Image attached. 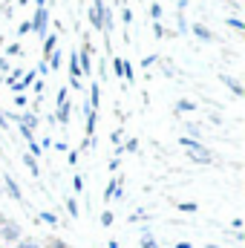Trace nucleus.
Listing matches in <instances>:
<instances>
[{
	"label": "nucleus",
	"mask_w": 245,
	"mask_h": 248,
	"mask_svg": "<svg viewBox=\"0 0 245 248\" xmlns=\"http://www.w3.org/2000/svg\"><path fill=\"white\" fill-rule=\"evenodd\" d=\"M66 208H69L72 217H78V202H75V199H66Z\"/></svg>",
	"instance_id": "obj_18"
},
{
	"label": "nucleus",
	"mask_w": 245,
	"mask_h": 248,
	"mask_svg": "<svg viewBox=\"0 0 245 248\" xmlns=\"http://www.w3.org/2000/svg\"><path fill=\"white\" fill-rule=\"evenodd\" d=\"M15 248H41V246H38L35 240H20V243H17Z\"/></svg>",
	"instance_id": "obj_17"
},
{
	"label": "nucleus",
	"mask_w": 245,
	"mask_h": 248,
	"mask_svg": "<svg viewBox=\"0 0 245 248\" xmlns=\"http://www.w3.org/2000/svg\"><path fill=\"white\" fill-rule=\"evenodd\" d=\"M3 182H6V193H9L12 199H20V187H17V182H15V179H12L9 173L3 176Z\"/></svg>",
	"instance_id": "obj_5"
},
{
	"label": "nucleus",
	"mask_w": 245,
	"mask_h": 248,
	"mask_svg": "<svg viewBox=\"0 0 245 248\" xmlns=\"http://www.w3.org/2000/svg\"><path fill=\"white\" fill-rule=\"evenodd\" d=\"M58 119H61V124L69 122V101H66V98L58 101Z\"/></svg>",
	"instance_id": "obj_8"
},
{
	"label": "nucleus",
	"mask_w": 245,
	"mask_h": 248,
	"mask_svg": "<svg viewBox=\"0 0 245 248\" xmlns=\"http://www.w3.org/2000/svg\"><path fill=\"white\" fill-rule=\"evenodd\" d=\"M104 0H92V9H90V20L95 29H104Z\"/></svg>",
	"instance_id": "obj_4"
},
{
	"label": "nucleus",
	"mask_w": 245,
	"mask_h": 248,
	"mask_svg": "<svg viewBox=\"0 0 245 248\" xmlns=\"http://www.w3.org/2000/svg\"><path fill=\"white\" fill-rule=\"evenodd\" d=\"M55 44H58V38H55V35H46V41H44V52L52 55V52H55Z\"/></svg>",
	"instance_id": "obj_11"
},
{
	"label": "nucleus",
	"mask_w": 245,
	"mask_h": 248,
	"mask_svg": "<svg viewBox=\"0 0 245 248\" xmlns=\"http://www.w3.org/2000/svg\"><path fill=\"white\" fill-rule=\"evenodd\" d=\"M32 32L38 35V38H46V26H49V12H46V6H38V12H35V17H32Z\"/></svg>",
	"instance_id": "obj_2"
},
{
	"label": "nucleus",
	"mask_w": 245,
	"mask_h": 248,
	"mask_svg": "<svg viewBox=\"0 0 245 248\" xmlns=\"http://www.w3.org/2000/svg\"><path fill=\"white\" fill-rule=\"evenodd\" d=\"M193 35H196V38H202V41H214V32H211L208 26H202V23H196V26H193Z\"/></svg>",
	"instance_id": "obj_7"
},
{
	"label": "nucleus",
	"mask_w": 245,
	"mask_h": 248,
	"mask_svg": "<svg viewBox=\"0 0 245 248\" xmlns=\"http://www.w3.org/2000/svg\"><path fill=\"white\" fill-rule=\"evenodd\" d=\"M101 225H104V228H107V225H113V214H110V211H104V214H101Z\"/></svg>",
	"instance_id": "obj_19"
},
{
	"label": "nucleus",
	"mask_w": 245,
	"mask_h": 248,
	"mask_svg": "<svg viewBox=\"0 0 245 248\" xmlns=\"http://www.w3.org/2000/svg\"><path fill=\"white\" fill-rule=\"evenodd\" d=\"M141 248H159V243L150 237V231H144V234H141Z\"/></svg>",
	"instance_id": "obj_13"
},
{
	"label": "nucleus",
	"mask_w": 245,
	"mask_h": 248,
	"mask_svg": "<svg viewBox=\"0 0 245 248\" xmlns=\"http://www.w3.org/2000/svg\"><path fill=\"white\" fill-rule=\"evenodd\" d=\"M0 127H3V130L9 127V124H6V116H3V113H0Z\"/></svg>",
	"instance_id": "obj_26"
},
{
	"label": "nucleus",
	"mask_w": 245,
	"mask_h": 248,
	"mask_svg": "<svg viewBox=\"0 0 245 248\" xmlns=\"http://www.w3.org/2000/svg\"><path fill=\"white\" fill-rule=\"evenodd\" d=\"M0 222H3V219H0Z\"/></svg>",
	"instance_id": "obj_30"
},
{
	"label": "nucleus",
	"mask_w": 245,
	"mask_h": 248,
	"mask_svg": "<svg viewBox=\"0 0 245 248\" xmlns=\"http://www.w3.org/2000/svg\"><path fill=\"white\" fill-rule=\"evenodd\" d=\"M119 185H122V182H119V179H113V182L107 185V190H104V199H113V196L119 193Z\"/></svg>",
	"instance_id": "obj_12"
},
{
	"label": "nucleus",
	"mask_w": 245,
	"mask_h": 248,
	"mask_svg": "<svg viewBox=\"0 0 245 248\" xmlns=\"http://www.w3.org/2000/svg\"><path fill=\"white\" fill-rule=\"evenodd\" d=\"M124 150H130V153H136V150H138V141H136V139H130V141L124 144Z\"/></svg>",
	"instance_id": "obj_21"
},
{
	"label": "nucleus",
	"mask_w": 245,
	"mask_h": 248,
	"mask_svg": "<svg viewBox=\"0 0 245 248\" xmlns=\"http://www.w3.org/2000/svg\"><path fill=\"white\" fill-rule=\"evenodd\" d=\"M72 187H75V193H81V190H84V179L75 176V179H72Z\"/></svg>",
	"instance_id": "obj_20"
},
{
	"label": "nucleus",
	"mask_w": 245,
	"mask_h": 248,
	"mask_svg": "<svg viewBox=\"0 0 245 248\" xmlns=\"http://www.w3.org/2000/svg\"><path fill=\"white\" fill-rule=\"evenodd\" d=\"M32 81H35V72H26L23 81H20V87H26V84H32Z\"/></svg>",
	"instance_id": "obj_23"
},
{
	"label": "nucleus",
	"mask_w": 245,
	"mask_h": 248,
	"mask_svg": "<svg viewBox=\"0 0 245 248\" xmlns=\"http://www.w3.org/2000/svg\"><path fill=\"white\" fill-rule=\"evenodd\" d=\"M6 55H20V46H17V44H12V46L6 49Z\"/></svg>",
	"instance_id": "obj_24"
},
{
	"label": "nucleus",
	"mask_w": 245,
	"mask_h": 248,
	"mask_svg": "<svg viewBox=\"0 0 245 248\" xmlns=\"http://www.w3.org/2000/svg\"><path fill=\"white\" fill-rule=\"evenodd\" d=\"M23 162H26V168H29V173H32V176H38V173H41V168H38L35 156H29V153H26V156H23Z\"/></svg>",
	"instance_id": "obj_10"
},
{
	"label": "nucleus",
	"mask_w": 245,
	"mask_h": 248,
	"mask_svg": "<svg viewBox=\"0 0 245 248\" xmlns=\"http://www.w3.org/2000/svg\"><path fill=\"white\" fill-rule=\"evenodd\" d=\"M222 84H225V87H231V93H234V95H243V84H240L237 78H231V75H222Z\"/></svg>",
	"instance_id": "obj_6"
},
{
	"label": "nucleus",
	"mask_w": 245,
	"mask_h": 248,
	"mask_svg": "<svg viewBox=\"0 0 245 248\" xmlns=\"http://www.w3.org/2000/svg\"><path fill=\"white\" fill-rule=\"evenodd\" d=\"M52 248H69V246H63V243H58V240H55V243H52Z\"/></svg>",
	"instance_id": "obj_27"
},
{
	"label": "nucleus",
	"mask_w": 245,
	"mask_h": 248,
	"mask_svg": "<svg viewBox=\"0 0 245 248\" xmlns=\"http://www.w3.org/2000/svg\"><path fill=\"white\" fill-rule=\"evenodd\" d=\"M228 26H234V29H240V32L245 29V23L240 20V17H228Z\"/></svg>",
	"instance_id": "obj_16"
},
{
	"label": "nucleus",
	"mask_w": 245,
	"mask_h": 248,
	"mask_svg": "<svg viewBox=\"0 0 245 248\" xmlns=\"http://www.w3.org/2000/svg\"><path fill=\"white\" fill-rule=\"evenodd\" d=\"M187 133L190 136H199V124H187Z\"/></svg>",
	"instance_id": "obj_25"
},
{
	"label": "nucleus",
	"mask_w": 245,
	"mask_h": 248,
	"mask_svg": "<svg viewBox=\"0 0 245 248\" xmlns=\"http://www.w3.org/2000/svg\"><path fill=\"white\" fill-rule=\"evenodd\" d=\"M176 110H179V113H193L196 104H193V101H176Z\"/></svg>",
	"instance_id": "obj_14"
},
{
	"label": "nucleus",
	"mask_w": 245,
	"mask_h": 248,
	"mask_svg": "<svg viewBox=\"0 0 245 248\" xmlns=\"http://www.w3.org/2000/svg\"><path fill=\"white\" fill-rule=\"evenodd\" d=\"M176 208H179L182 214H193V211H196L199 205H196V202H182V205H176Z\"/></svg>",
	"instance_id": "obj_15"
},
{
	"label": "nucleus",
	"mask_w": 245,
	"mask_h": 248,
	"mask_svg": "<svg viewBox=\"0 0 245 248\" xmlns=\"http://www.w3.org/2000/svg\"><path fill=\"white\" fill-rule=\"evenodd\" d=\"M0 237L12 246V243H20V225L17 222H0Z\"/></svg>",
	"instance_id": "obj_3"
},
{
	"label": "nucleus",
	"mask_w": 245,
	"mask_h": 248,
	"mask_svg": "<svg viewBox=\"0 0 245 248\" xmlns=\"http://www.w3.org/2000/svg\"><path fill=\"white\" fill-rule=\"evenodd\" d=\"M159 15H162V6H159V3H153V6H150V17H159Z\"/></svg>",
	"instance_id": "obj_22"
},
{
	"label": "nucleus",
	"mask_w": 245,
	"mask_h": 248,
	"mask_svg": "<svg viewBox=\"0 0 245 248\" xmlns=\"http://www.w3.org/2000/svg\"><path fill=\"white\" fill-rule=\"evenodd\" d=\"M179 144L190 153V159H193V162H199V165H211V162H214L211 150H208V147H202L196 139H179Z\"/></svg>",
	"instance_id": "obj_1"
},
{
	"label": "nucleus",
	"mask_w": 245,
	"mask_h": 248,
	"mask_svg": "<svg viewBox=\"0 0 245 248\" xmlns=\"http://www.w3.org/2000/svg\"><path fill=\"white\" fill-rule=\"evenodd\" d=\"M0 44H3V38H0Z\"/></svg>",
	"instance_id": "obj_29"
},
{
	"label": "nucleus",
	"mask_w": 245,
	"mask_h": 248,
	"mask_svg": "<svg viewBox=\"0 0 245 248\" xmlns=\"http://www.w3.org/2000/svg\"><path fill=\"white\" fill-rule=\"evenodd\" d=\"M176 248H190V243H179V246H176Z\"/></svg>",
	"instance_id": "obj_28"
},
{
	"label": "nucleus",
	"mask_w": 245,
	"mask_h": 248,
	"mask_svg": "<svg viewBox=\"0 0 245 248\" xmlns=\"http://www.w3.org/2000/svg\"><path fill=\"white\" fill-rule=\"evenodd\" d=\"M98 101H101V90H98V84H92V87H90V107L95 110Z\"/></svg>",
	"instance_id": "obj_9"
}]
</instances>
